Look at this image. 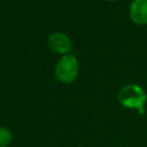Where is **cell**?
I'll use <instances>...</instances> for the list:
<instances>
[{"mask_svg": "<svg viewBox=\"0 0 147 147\" xmlns=\"http://www.w3.org/2000/svg\"><path fill=\"white\" fill-rule=\"evenodd\" d=\"M119 105L127 109H136L139 114H145V106L147 103V94L145 90L138 84L124 85L117 93Z\"/></svg>", "mask_w": 147, "mask_h": 147, "instance_id": "6da1fadb", "label": "cell"}, {"mask_svg": "<svg viewBox=\"0 0 147 147\" xmlns=\"http://www.w3.org/2000/svg\"><path fill=\"white\" fill-rule=\"evenodd\" d=\"M79 74L78 60L74 54L62 55L55 63L54 75L56 79L62 84L74 83Z\"/></svg>", "mask_w": 147, "mask_h": 147, "instance_id": "7a4b0ae2", "label": "cell"}, {"mask_svg": "<svg viewBox=\"0 0 147 147\" xmlns=\"http://www.w3.org/2000/svg\"><path fill=\"white\" fill-rule=\"evenodd\" d=\"M48 46L53 52L67 55L72 48V41L63 32H53L48 37Z\"/></svg>", "mask_w": 147, "mask_h": 147, "instance_id": "3957f363", "label": "cell"}, {"mask_svg": "<svg viewBox=\"0 0 147 147\" xmlns=\"http://www.w3.org/2000/svg\"><path fill=\"white\" fill-rule=\"evenodd\" d=\"M129 16L137 25H147V0H133L129 8Z\"/></svg>", "mask_w": 147, "mask_h": 147, "instance_id": "277c9868", "label": "cell"}, {"mask_svg": "<svg viewBox=\"0 0 147 147\" xmlns=\"http://www.w3.org/2000/svg\"><path fill=\"white\" fill-rule=\"evenodd\" d=\"M14 134L11 130L7 126L0 125V147H9L13 142Z\"/></svg>", "mask_w": 147, "mask_h": 147, "instance_id": "5b68a950", "label": "cell"}, {"mask_svg": "<svg viewBox=\"0 0 147 147\" xmlns=\"http://www.w3.org/2000/svg\"><path fill=\"white\" fill-rule=\"evenodd\" d=\"M106 1H117V0H106Z\"/></svg>", "mask_w": 147, "mask_h": 147, "instance_id": "8992f818", "label": "cell"}]
</instances>
